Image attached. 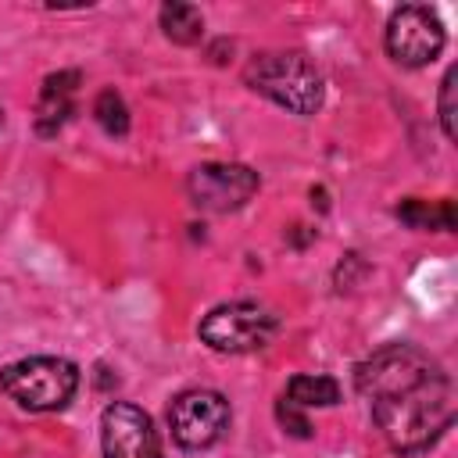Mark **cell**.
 Returning a JSON list of instances; mask_svg holds the SVG:
<instances>
[{
    "mask_svg": "<svg viewBox=\"0 0 458 458\" xmlns=\"http://www.w3.org/2000/svg\"><path fill=\"white\" fill-rule=\"evenodd\" d=\"M157 25H161L165 39H172V43H179V47H193V43H200V36H204V14H200V7L179 4V0L161 4Z\"/></svg>",
    "mask_w": 458,
    "mask_h": 458,
    "instance_id": "10",
    "label": "cell"
},
{
    "mask_svg": "<svg viewBox=\"0 0 458 458\" xmlns=\"http://www.w3.org/2000/svg\"><path fill=\"white\" fill-rule=\"evenodd\" d=\"M444 43H447L444 21L426 4L397 7L390 14L386 36H383V47H386L390 61H397L401 68H426V64H433L440 57Z\"/></svg>",
    "mask_w": 458,
    "mask_h": 458,
    "instance_id": "6",
    "label": "cell"
},
{
    "mask_svg": "<svg viewBox=\"0 0 458 458\" xmlns=\"http://www.w3.org/2000/svg\"><path fill=\"white\" fill-rule=\"evenodd\" d=\"M93 118L107 136H125L129 132V107L118 89H100L93 100Z\"/></svg>",
    "mask_w": 458,
    "mask_h": 458,
    "instance_id": "13",
    "label": "cell"
},
{
    "mask_svg": "<svg viewBox=\"0 0 458 458\" xmlns=\"http://www.w3.org/2000/svg\"><path fill=\"white\" fill-rule=\"evenodd\" d=\"M243 82L268 97L272 104L286 107L290 114H315L326 100V82L322 72L301 54V50H265L254 54L243 68Z\"/></svg>",
    "mask_w": 458,
    "mask_h": 458,
    "instance_id": "2",
    "label": "cell"
},
{
    "mask_svg": "<svg viewBox=\"0 0 458 458\" xmlns=\"http://www.w3.org/2000/svg\"><path fill=\"white\" fill-rule=\"evenodd\" d=\"M454 82H458V68H447L444 79H440V97H437V111H440V129L447 140L458 136V125H454Z\"/></svg>",
    "mask_w": 458,
    "mask_h": 458,
    "instance_id": "14",
    "label": "cell"
},
{
    "mask_svg": "<svg viewBox=\"0 0 458 458\" xmlns=\"http://www.w3.org/2000/svg\"><path fill=\"white\" fill-rule=\"evenodd\" d=\"M394 215L408 225V229H437V233H451L454 229V200H419L408 197L394 208Z\"/></svg>",
    "mask_w": 458,
    "mask_h": 458,
    "instance_id": "11",
    "label": "cell"
},
{
    "mask_svg": "<svg viewBox=\"0 0 458 458\" xmlns=\"http://www.w3.org/2000/svg\"><path fill=\"white\" fill-rule=\"evenodd\" d=\"M354 390L397 454L429 451L454 422V383L447 369L415 344H383L354 365Z\"/></svg>",
    "mask_w": 458,
    "mask_h": 458,
    "instance_id": "1",
    "label": "cell"
},
{
    "mask_svg": "<svg viewBox=\"0 0 458 458\" xmlns=\"http://www.w3.org/2000/svg\"><path fill=\"white\" fill-rule=\"evenodd\" d=\"M104 458H165L154 419L132 401H111L100 415Z\"/></svg>",
    "mask_w": 458,
    "mask_h": 458,
    "instance_id": "8",
    "label": "cell"
},
{
    "mask_svg": "<svg viewBox=\"0 0 458 458\" xmlns=\"http://www.w3.org/2000/svg\"><path fill=\"white\" fill-rule=\"evenodd\" d=\"M283 397L293 401L297 408H333V404H340V383L322 372H301L286 383Z\"/></svg>",
    "mask_w": 458,
    "mask_h": 458,
    "instance_id": "12",
    "label": "cell"
},
{
    "mask_svg": "<svg viewBox=\"0 0 458 458\" xmlns=\"http://www.w3.org/2000/svg\"><path fill=\"white\" fill-rule=\"evenodd\" d=\"M229 422H233V408H229L225 394L208 390V386L182 390L168 404V429L182 451H204V447L218 444L225 437Z\"/></svg>",
    "mask_w": 458,
    "mask_h": 458,
    "instance_id": "5",
    "label": "cell"
},
{
    "mask_svg": "<svg viewBox=\"0 0 458 458\" xmlns=\"http://www.w3.org/2000/svg\"><path fill=\"white\" fill-rule=\"evenodd\" d=\"M0 390L25 411H61L79 390V365L54 354H36L0 369Z\"/></svg>",
    "mask_w": 458,
    "mask_h": 458,
    "instance_id": "3",
    "label": "cell"
},
{
    "mask_svg": "<svg viewBox=\"0 0 458 458\" xmlns=\"http://www.w3.org/2000/svg\"><path fill=\"white\" fill-rule=\"evenodd\" d=\"M197 333L218 354H250L272 344V336L279 333V318L254 301H229L211 308L200 318Z\"/></svg>",
    "mask_w": 458,
    "mask_h": 458,
    "instance_id": "4",
    "label": "cell"
},
{
    "mask_svg": "<svg viewBox=\"0 0 458 458\" xmlns=\"http://www.w3.org/2000/svg\"><path fill=\"white\" fill-rule=\"evenodd\" d=\"M276 419H279V426H283V433H290V437H297V440H308L315 429H311V422H308V415L293 404V401H286V397H279L276 401Z\"/></svg>",
    "mask_w": 458,
    "mask_h": 458,
    "instance_id": "15",
    "label": "cell"
},
{
    "mask_svg": "<svg viewBox=\"0 0 458 458\" xmlns=\"http://www.w3.org/2000/svg\"><path fill=\"white\" fill-rule=\"evenodd\" d=\"M258 190H261V175L240 161H208V165H197L186 179L190 204L211 215L240 211Z\"/></svg>",
    "mask_w": 458,
    "mask_h": 458,
    "instance_id": "7",
    "label": "cell"
},
{
    "mask_svg": "<svg viewBox=\"0 0 458 458\" xmlns=\"http://www.w3.org/2000/svg\"><path fill=\"white\" fill-rule=\"evenodd\" d=\"M79 82H82V75L75 68L54 72V75L43 79L39 104H36V132L39 136L61 132V125L75 114V89H79Z\"/></svg>",
    "mask_w": 458,
    "mask_h": 458,
    "instance_id": "9",
    "label": "cell"
},
{
    "mask_svg": "<svg viewBox=\"0 0 458 458\" xmlns=\"http://www.w3.org/2000/svg\"><path fill=\"white\" fill-rule=\"evenodd\" d=\"M0 122H4V107H0Z\"/></svg>",
    "mask_w": 458,
    "mask_h": 458,
    "instance_id": "16",
    "label": "cell"
}]
</instances>
